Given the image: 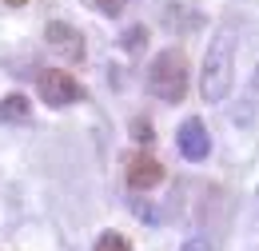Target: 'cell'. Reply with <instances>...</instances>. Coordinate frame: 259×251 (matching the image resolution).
Instances as JSON below:
<instances>
[{
	"mask_svg": "<svg viewBox=\"0 0 259 251\" xmlns=\"http://www.w3.org/2000/svg\"><path fill=\"white\" fill-rule=\"evenodd\" d=\"M44 40H48L68 64H84V60H88V56H84V36L72 28L68 20H52V24L44 28Z\"/></svg>",
	"mask_w": 259,
	"mask_h": 251,
	"instance_id": "obj_4",
	"label": "cell"
},
{
	"mask_svg": "<svg viewBox=\"0 0 259 251\" xmlns=\"http://www.w3.org/2000/svg\"><path fill=\"white\" fill-rule=\"evenodd\" d=\"M92 251H132V243L120 235V231H104V235L96 239V247H92Z\"/></svg>",
	"mask_w": 259,
	"mask_h": 251,
	"instance_id": "obj_8",
	"label": "cell"
},
{
	"mask_svg": "<svg viewBox=\"0 0 259 251\" xmlns=\"http://www.w3.org/2000/svg\"><path fill=\"white\" fill-rule=\"evenodd\" d=\"M176 144H180V156L192 159V163L207 159V152H211V136H207L203 120H195V116H188V120L180 124V132H176Z\"/></svg>",
	"mask_w": 259,
	"mask_h": 251,
	"instance_id": "obj_5",
	"label": "cell"
},
{
	"mask_svg": "<svg viewBox=\"0 0 259 251\" xmlns=\"http://www.w3.org/2000/svg\"><path fill=\"white\" fill-rule=\"evenodd\" d=\"M84 4H88V8H96V12H104V16H120L132 0H84Z\"/></svg>",
	"mask_w": 259,
	"mask_h": 251,
	"instance_id": "obj_9",
	"label": "cell"
},
{
	"mask_svg": "<svg viewBox=\"0 0 259 251\" xmlns=\"http://www.w3.org/2000/svg\"><path fill=\"white\" fill-rule=\"evenodd\" d=\"M120 44H124V48H140V44H144V28H132Z\"/></svg>",
	"mask_w": 259,
	"mask_h": 251,
	"instance_id": "obj_11",
	"label": "cell"
},
{
	"mask_svg": "<svg viewBox=\"0 0 259 251\" xmlns=\"http://www.w3.org/2000/svg\"><path fill=\"white\" fill-rule=\"evenodd\" d=\"M4 4H8V8H24L28 0H4Z\"/></svg>",
	"mask_w": 259,
	"mask_h": 251,
	"instance_id": "obj_13",
	"label": "cell"
},
{
	"mask_svg": "<svg viewBox=\"0 0 259 251\" xmlns=\"http://www.w3.org/2000/svg\"><path fill=\"white\" fill-rule=\"evenodd\" d=\"M36 92L40 100L48 104V108H68V104H80L84 100V88H80V80L64 72V68H44L40 76H36Z\"/></svg>",
	"mask_w": 259,
	"mask_h": 251,
	"instance_id": "obj_3",
	"label": "cell"
},
{
	"mask_svg": "<svg viewBox=\"0 0 259 251\" xmlns=\"http://www.w3.org/2000/svg\"><path fill=\"white\" fill-rule=\"evenodd\" d=\"M0 120H4V124H28V120H32L28 96H20V92L4 96V100H0Z\"/></svg>",
	"mask_w": 259,
	"mask_h": 251,
	"instance_id": "obj_7",
	"label": "cell"
},
{
	"mask_svg": "<svg viewBox=\"0 0 259 251\" xmlns=\"http://www.w3.org/2000/svg\"><path fill=\"white\" fill-rule=\"evenodd\" d=\"M231 88H235V32L224 28L207 44L203 72H199V96L207 104H220L231 96Z\"/></svg>",
	"mask_w": 259,
	"mask_h": 251,
	"instance_id": "obj_1",
	"label": "cell"
},
{
	"mask_svg": "<svg viewBox=\"0 0 259 251\" xmlns=\"http://www.w3.org/2000/svg\"><path fill=\"white\" fill-rule=\"evenodd\" d=\"M251 100L259 104V64H255V72H251Z\"/></svg>",
	"mask_w": 259,
	"mask_h": 251,
	"instance_id": "obj_12",
	"label": "cell"
},
{
	"mask_svg": "<svg viewBox=\"0 0 259 251\" xmlns=\"http://www.w3.org/2000/svg\"><path fill=\"white\" fill-rule=\"evenodd\" d=\"M163 180V163L156 156H148V152H136L128 159V184L136 191H152L156 184Z\"/></svg>",
	"mask_w": 259,
	"mask_h": 251,
	"instance_id": "obj_6",
	"label": "cell"
},
{
	"mask_svg": "<svg viewBox=\"0 0 259 251\" xmlns=\"http://www.w3.org/2000/svg\"><path fill=\"white\" fill-rule=\"evenodd\" d=\"M148 88L160 96L163 104H180L188 96V56L180 48H163L148 68Z\"/></svg>",
	"mask_w": 259,
	"mask_h": 251,
	"instance_id": "obj_2",
	"label": "cell"
},
{
	"mask_svg": "<svg viewBox=\"0 0 259 251\" xmlns=\"http://www.w3.org/2000/svg\"><path fill=\"white\" fill-rule=\"evenodd\" d=\"M132 140H140V144H148V140H156V132H152V124L140 116L136 124H132Z\"/></svg>",
	"mask_w": 259,
	"mask_h": 251,
	"instance_id": "obj_10",
	"label": "cell"
}]
</instances>
